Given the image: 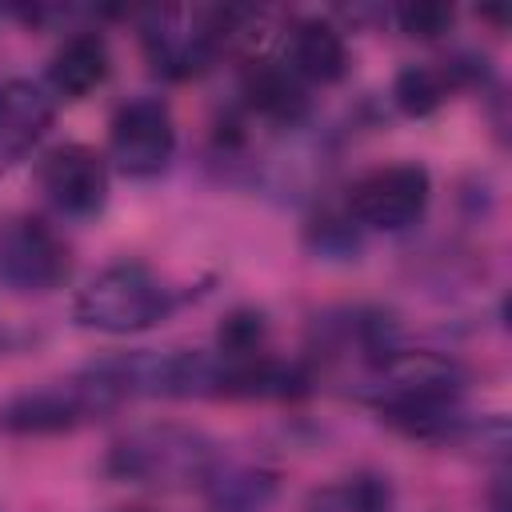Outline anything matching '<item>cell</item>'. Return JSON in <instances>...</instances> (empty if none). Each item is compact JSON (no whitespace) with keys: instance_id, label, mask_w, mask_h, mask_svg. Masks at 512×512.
<instances>
[{"instance_id":"1","label":"cell","mask_w":512,"mask_h":512,"mask_svg":"<svg viewBox=\"0 0 512 512\" xmlns=\"http://www.w3.org/2000/svg\"><path fill=\"white\" fill-rule=\"evenodd\" d=\"M360 396L380 412V420L412 440L440 444L468 432V416L460 408L464 368L452 356L388 348L368 360Z\"/></svg>"},{"instance_id":"2","label":"cell","mask_w":512,"mask_h":512,"mask_svg":"<svg viewBox=\"0 0 512 512\" xmlns=\"http://www.w3.org/2000/svg\"><path fill=\"white\" fill-rule=\"evenodd\" d=\"M220 456L224 452L208 432L176 420H156L116 436L104 452V472L112 480L144 488H204Z\"/></svg>"},{"instance_id":"3","label":"cell","mask_w":512,"mask_h":512,"mask_svg":"<svg viewBox=\"0 0 512 512\" xmlns=\"http://www.w3.org/2000/svg\"><path fill=\"white\" fill-rule=\"evenodd\" d=\"M196 292L168 284L160 272H152L140 260H120L108 264L104 272H96L76 304H72V320L80 328H96V332H112V336H128V332H144L152 324H164L180 304H188Z\"/></svg>"},{"instance_id":"4","label":"cell","mask_w":512,"mask_h":512,"mask_svg":"<svg viewBox=\"0 0 512 512\" xmlns=\"http://www.w3.org/2000/svg\"><path fill=\"white\" fill-rule=\"evenodd\" d=\"M120 396L96 376V372H80L72 380H56L44 388H28L20 396H12L0 408V432L12 436H56V432H72L80 424H88L92 416L116 408Z\"/></svg>"},{"instance_id":"5","label":"cell","mask_w":512,"mask_h":512,"mask_svg":"<svg viewBox=\"0 0 512 512\" xmlns=\"http://www.w3.org/2000/svg\"><path fill=\"white\" fill-rule=\"evenodd\" d=\"M68 272H72V252L48 220L32 212L0 216V284L8 292L44 296L60 288Z\"/></svg>"},{"instance_id":"6","label":"cell","mask_w":512,"mask_h":512,"mask_svg":"<svg viewBox=\"0 0 512 512\" xmlns=\"http://www.w3.org/2000/svg\"><path fill=\"white\" fill-rule=\"evenodd\" d=\"M232 12H184V8H156L144 16L140 40L152 68L168 80H188L212 64L228 36Z\"/></svg>"},{"instance_id":"7","label":"cell","mask_w":512,"mask_h":512,"mask_svg":"<svg viewBox=\"0 0 512 512\" xmlns=\"http://www.w3.org/2000/svg\"><path fill=\"white\" fill-rule=\"evenodd\" d=\"M428 196H432V176L424 164H416V160L380 164V168H368L364 176L352 180L348 216L360 228L400 232L424 216Z\"/></svg>"},{"instance_id":"8","label":"cell","mask_w":512,"mask_h":512,"mask_svg":"<svg viewBox=\"0 0 512 512\" xmlns=\"http://www.w3.org/2000/svg\"><path fill=\"white\" fill-rule=\"evenodd\" d=\"M108 156L128 180L160 176L176 156V124L160 96H132L112 112Z\"/></svg>"},{"instance_id":"9","label":"cell","mask_w":512,"mask_h":512,"mask_svg":"<svg viewBox=\"0 0 512 512\" xmlns=\"http://www.w3.org/2000/svg\"><path fill=\"white\" fill-rule=\"evenodd\" d=\"M36 180L44 200L72 220H92L108 204V160L92 144L64 140L48 148L36 168Z\"/></svg>"},{"instance_id":"10","label":"cell","mask_w":512,"mask_h":512,"mask_svg":"<svg viewBox=\"0 0 512 512\" xmlns=\"http://www.w3.org/2000/svg\"><path fill=\"white\" fill-rule=\"evenodd\" d=\"M52 116H56V104L44 84L28 76L0 80V168H12L16 160H24L52 128Z\"/></svg>"},{"instance_id":"11","label":"cell","mask_w":512,"mask_h":512,"mask_svg":"<svg viewBox=\"0 0 512 512\" xmlns=\"http://www.w3.org/2000/svg\"><path fill=\"white\" fill-rule=\"evenodd\" d=\"M284 68L300 84H336L348 76V40L324 16L292 20L284 36Z\"/></svg>"},{"instance_id":"12","label":"cell","mask_w":512,"mask_h":512,"mask_svg":"<svg viewBox=\"0 0 512 512\" xmlns=\"http://www.w3.org/2000/svg\"><path fill=\"white\" fill-rule=\"evenodd\" d=\"M108 68H112L108 40L96 28H76L72 36L60 40V48L48 60V88L64 100H80L108 80Z\"/></svg>"},{"instance_id":"13","label":"cell","mask_w":512,"mask_h":512,"mask_svg":"<svg viewBox=\"0 0 512 512\" xmlns=\"http://www.w3.org/2000/svg\"><path fill=\"white\" fill-rule=\"evenodd\" d=\"M240 96H244V104H248L256 116L276 120V124H284V128L300 124L304 112H308L304 84L284 68V60H256V64L244 72Z\"/></svg>"},{"instance_id":"14","label":"cell","mask_w":512,"mask_h":512,"mask_svg":"<svg viewBox=\"0 0 512 512\" xmlns=\"http://www.w3.org/2000/svg\"><path fill=\"white\" fill-rule=\"evenodd\" d=\"M204 496L212 512H268L276 496V472L220 456V464L204 480Z\"/></svg>"},{"instance_id":"15","label":"cell","mask_w":512,"mask_h":512,"mask_svg":"<svg viewBox=\"0 0 512 512\" xmlns=\"http://www.w3.org/2000/svg\"><path fill=\"white\" fill-rule=\"evenodd\" d=\"M464 80L460 64H404L396 76H392V104L400 116H428L436 112L448 92Z\"/></svg>"},{"instance_id":"16","label":"cell","mask_w":512,"mask_h":512,"mask_svg":"<svg viewBox=\"0 0 512 512\" xmlns=\"http://www.w3.org/2000/svg\"><path fill=\"white\" fill-rule=\"evenodd\" d=\"M388 504H392L388 484L364 472V476L320 484L316 492H308L300 512H388Z\"/></svg>"},{"instance_id":"17","label":"cell","mask_w":512,"mask_h":512,"mask_svg":"<svg viewBox=\"0 0 512 512\" xmlns=\"http://www.w3.org/2000/svg\"><path fill=\"white\" fill-rule=\"evenodd\" d=\"M264 336H268V320L260 308H232L216 328V352L252 356V352H264Z\"/></svg>"},{"instance_id":"18","label":"cell","mask_w":512,"mask_h":512,"mask_svg":"<svg viewBox=\"0 0 512 512\" xmlns=\"http://www.w3.org/2000/svg\"><path fill=\"white\" fill-rule=\"evenodd\" d=\"M396 24H400L408 36L436 40L440 32L452 28V8H448V4H400V8H396Z\"/></svg>"},{"instance_id":"19","label":"cell","mask_w":512,"mask_h":512,"mask_svg":"<svg viewBox=\"0 0 512 512\" xmlns=\"http://www.w3.org/2000/svg\"><path fill=\"white\" fill-rule=\"evenodd\" d=\"M308 240H312V248L324 252V256H352V252H356V228H352V216H348V220L320 216V220L308 228Z\"/></svg>"},{"instance_id":"20","label":"cell","mask_w":512,"mask_h":512,"mask_svg":"<svg viewBox=\"0 0 512 512\" xmlns=\"http://www.w3.org/2000/svg\"><path fill=\"white\" fill-rule=\"evenodd\" d=\"M120 512H144V508H120Z\"/></svg>"}]
</instances>
